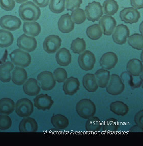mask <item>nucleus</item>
<instances>
[{
    "mask_svg": "<svg viewBox=\"0 0 143 146\" xmlns=\"http://www.w3.org/2000/svg\"><path fill=\"white\" fill-rule=\"evenodd\" d=\"M19 15L23 21H35L39 18L41 11L39 8L32 2L22 4L19 8Z\"/></svg>",
    "mask_w": 143,
    "mask_h": 146,
    "instance_id": "1",
    "label": "nucleus"
},
{
    "mask_svg": "<svg viewBox=\"0 0 143 146\" xmlns=\"http://www.w3.org/2000/svg\"><path fill=\"white\" fill-rule=\"evenodd\" d=\"M76 113L82 118L88 119L94 116L96 112V107L92 100L84 98L79 101L76 107Z\"/></svg>",
    "mask_w": 143,
    "mask_h": 146,
    "instance_id": "2",
    "label": "nucleus"
},
{
    "mask_svg": "<svg viewBox=\"0 0 143 146\" xmlns=\"http://www.w3.org/2000/svg\"><path fill=\"white\" fill-rule=\"evenodd\" d=\"M12 62L16 66L26 68L31 63V56L29 53L21 49H15L9 54Z\"/></svg>",
    "mask_w": 143,
    "mask_h": 146,
    "instance_id": "3",
    "label": "nucleus"
},
{
    "mask_svg": "<svg viewBox=\"0 0 143 146\" xmlns=\"http://www.w3.org/2000/svg\"><path fill=\"white\" fill-rule=\"evenodd\" d=\"M125 89L124 83L119 76L112 74L110 76L109 83L106 87V92L112 96H117L122 94Z\"/></svg>",
    "mask_w": 143,
    "mask_h": 146,
    "instance_id": "4",
    "label": "nucleus"
},
{
    "mask_svg": "<svg viewBox=\"0 0 143 146\" xmlns=\"http://www.w3.org/2000/svg\"><path fill=\"white\" fill-rule=\"evenodd\" d=\"M15 111L19 116L25 118L29 117L34 112V105L28 98H21L15 105Z\"/></svg>",
    "mask_w": 143,
    "mask_h": 146,
    "instance_id": "5",
    "label": "nucleus"
},
{
    "mask_svg": "<svg viewBox=\"0 0 143 146\" xmlns=\"http://www.w3.org/2000/svg\"><path fill=\"white\" fill-rule=\"evenodd\" d=\"M37 81L40 88L44 91L53 89L56 84L53 74L49 71H44L37 76Z\"/></svg>",
    "mask_w": 143,
    "mask_h": 146,
    "instance_id": "6",
    "label": "nucleus"
},
{
    "mask_svg": "<svg viewBox=\"0 0 143 146\" xmlns=\"http://www.w3.org/2000/svg\"><path fill=\"white\" fill-rule=\"evenodd\" d=\"M79 66L84 71L92 70L96 62V58L93 53L89 50L84 51L78 57Z\"/></svg>",
    "mask_w": 143,
    "mask_h": 146,
    "instance_id": "7",
    "label": "nucleus"
},
{
    "mask_svg": "<svg viewBox=\"0 0 143 146\" xmlns=\"http://www.w3.org/2000/svg\"><path fill=\"white\" fill-rule=\"evenodd\" d=\"M85 12L88 21L92 22L99 21L103 15L102 7L100 3L95 1L88 4L86 7Z\"/></svg>",
    "mask_w": 143,
    "mask_h": 146,
    "instance_id": "8",
    "label": "nucleus"
},
{
    "mask_svg": "<svg viewBox=\"0 0 143 146\" xmlns=\"http://www.w3.org/2000/svg\"><path fill=\"white\" fill-rule=\"evenodd\" d=\"M17 45L21 50L31 52L37 48V42L34 37L23 34L17 39Z\"/></svg>",
    "mask_w": 143,
    "mask_h": 146,
    "instance_id": "9",
    "label": "nucleus"
},
{
    "mask_svg": "<svg viewBox=\"0 0 143 146\" xmlns=\"http://www.w3.org/2000/svg\"><path fill=\"white\" fill-rule=\"evenodd\" d=\"M21 22L17 17L6 15L0 18V26L2 29L10 31H14L21 27Z\"/></svg>",
    "mask_w": 143,
    "mask_h": 146,
    "instance_id": "10",
    "label": "nucleus"
},
{
    "mask_svg": "<svg viewBox=\"0 0 143 146\" xmlns=\"http://www.w3.org/2000/svg\"><path fill=\"white\" fill-rule=\"evenodd\" d=\"M62 40L57 35H51L47 36L44 40L43 47L44 51L49 54L56 52L61 46Z\"/></svg>",
    "mask_w": 143,
    "mask_h": 146,
    "instance_id": "11",
    "label": "nucleus"
},
{
    "mask_svg": "<svg viewBox=\"0 0 143 146\" xmlns=\"http://www.w3.org/2000/svg\"><path fill=\"white\" fill-rule=\"evenodd\" d=\"M129 34L130 32L128 27L123 24H121L115 29L112 38L116 44L122 45L126 43L127 38L129 36Z\"/></svg>",
    "mask_w": 143,
    "mask_h": 146,
    "instance_id": "12",
    "label": "nucleus"
},
{
    "mask_svg": "<svg viewBox=\"0 0 143 146\" xmlns=\"http://www.w3.org/2000/svg\"><path fill=\"white\" fill-rule=\"evenodd\" d=\"M119 16L121 21L129 24L137 23L141 17L140 12L133 7L125 8L120 12Z\"/></svg>",
    "mask_w": 143,
    "mask_h": 146,
    "instance_id": "13",
    "label": "nucleus"
},
{
    "mask_svg": "<svg viewBox=\"0 0 143 146\" xmlns=\"http://www.w3.org/2000/svg\"><path fill=\"white\" fill-rule=\"evenodd\" d=\"M99 25L102 29V34L106 36H111L116 28L117 22L113 17L104 15L100 18Z\"/></svg>",
    "mask_w": 143,
    "mask_h": 146,
    "instance_id": "14",
    "label": "nucleus"
},
{
    "mask_svg": "<svg viewBox=\"0 0 143 146\" xmlns=\"http://www.w3.org/2000/svg\"><path fill=\"white\" fill-rule=\"evenodd\" d=\"M34 102L35 107L42 111L49 110L54 103L51 96L44 94L37 95L34 99Z\"/></svg>",
    "mask_w": 143,
    "mask_h": 146,
    "instance_id": "15",
    "label": "nucleus"
},
{
    "mask_svg": "<svg viewBox=\"0 0 143 146\" xmlns=\"http://www.w3.org/2000/svg\"><path fill=\"white\" fill-rule=\"evenodd\" d=\"M118 62L117 55L115 53L108 52L102 55L100 59L99 63L102 68L109 70L114 68Z\"/></svg>",
    "mask_w": 143,
    "mask_h": 146,
    "instance_id": "16",
    "label": "nucleus"
},
{
    "mask_svg": "<svg viewBox=\"0 0 143 146\" xmlns=\"http://www.w3.org/2000/svg\"><path fill=\"white\" fill-rule=\"evenodd\" d=\"M80 82L76 78L71 77L65 81L63 89L66 95L73 96L80 89Z\"/></svg>",
    "mask_w": 143,
    "mask_h": 146,
    "instance_id": "17",
    "label": "nucleus"
},
{
    "mask_svg": "<svg viewBox=\"0 0 143 146\" xmlns=\"http://www.w3.org/2000/svg\"><path fill=\"white\" fill-rule=\"evenodd\" d=\"M38 129L37 122L30 117L23 118L19 125V131L21 132H35L37 131Z\"/></svg>",
    "mask_w": 143,
    "mask_h": 146,
    "instance_id": "18",
    "label": "nucleus"
},
{
    "mask_svg": "<svg viewBox=\"0 0 143 146\" xmlns=\"http://www.w3.org/2000/svg\"><path fill=\"white\" fill-rule=\"evenodd\" d=\"M58 24L59 30L64 34L70 33L74 27V23L69 14H65L61 16Z\"/></svg>",
    "mask_w": 143,
    "mask_h": 146,
    "instance_id": "19",
    "label": "nucleus"
},
{
    "mask_svg": "<svg viewBox=\"0 0 143 146\" xmlns=\"http://www.w3.org/2000/svg\"><path fill=\"white\" fill-rule=\"evenodd\" d=\"M12 81L14 84L21 86L23 85L28 79L27 71L23 68L17 66L12 73Z\"/></svg>",
    "mask_w": 143,
    "mask_h": 146,
    "instance_id": "20",
    "label": "nucleus"
},
{
    "mask_svg": "<svg viewBox=\"0 0 143 146\" xmlns=\"http://www.w3.org/2000/svg\"><path fill=\"white\" fill-rule=\"evenodd\" d=\"M120 78L123 83L126 82L133 89L140 87L143 83L142 76H134L127 72L122 73Z\"/></svg>",
    "mask_w": 143,
    "mask_h": 146,
    "instance_id": "21",
    "label": "nucleus"
},
{
    "mask_svg": "<svg viewBox=\"0 0 143 146\" xmlns=\"http://www.w3.org/2000/svg\"><path fill=\"white\" fill-rule=\"evenodd\" d=\"M41 88L36 79L30 78L25 82L23 86L24 92L29 96H37L39 94Z\"/></svg>",
    "mask_w": 143,
    "mask_h": 146,
    "instance_id": "22",
    "label": "nucleus"
},
{
    "mask_svg": "<svg viewBox=\"0 0 143 146\" xmlns=\"http://www.w3.org/2000/svg\"><path fill=\"white\" fill-rule=\"evenodd\" d=\"M55 59L59 65L63 66H68L72 62L71 53L66 48H61L56 53Z\"/></svg>",
    "mask_w": 143,
    "mask_h": 146,
    "instance_id": "23",
    "label": "nucleus"
},
{
    "mask_svg": "<svg viewBox=\"0 0 143 146\" xmlns=\"http://www.w3.org/2000/svg\"><path fill=\"white\" fill-rule=\"evenodd\" d=\"M127 72L131 75L138 76L143 73V63L138 59L133 58L129 60L126 66Z\"/></svg>",
    "mask_w": 143,
    "mask_h": 146,
    "instance_id": "24",
    "label": "nucleus"
},
{
    "mask_svg": "<svg viewBox=\"0 0 143 146\" xmlns=\"http://www.w3.org/2000/svg\"><path fill=\"white\" fill-rule=\"evenodd\" d=\"M14 68L11 62H7L0 65V81L3 83L9 82L11 79V72Z\"/></svg>",
    "mask_w": 143,
    "mask_h": 146,
    "instance_id": "25",
    "label": "nucleus"
},
{
    "mask_svg": "<svg viewBox=\"0 0 143 146\" xmlns=\"http://www.w3.org/2000/svg\"><path fill=\"white\" fill-rule=\"evenodd\" d=\"M98 86L100 88H106L110 79V72L104 68L98 70L94 74Z\"/></svg>",
    "mask_w": 143,
    "mask_h": 146,
    "instance_id": "26",
    "label": "nucleus"
},
{
    "mask_svg": "<svg viewBox=\"0 0 143 146\" xmlns=\"http://www.w3.org/2000/svg\"><path fill=\"white\" fill-rule=\"evenodd\" d=\"M83 84L88 92H94L98 88L94 74L88 73L83 78Z\"/></svg>",
    "mask_w": 143,
    "mask_h": 146,
    "instance_id": "27",
    "label": "nucleus"
},
{
    "mask_svg": "<svg viewBox=\"0 0 143 146\" xmlns=\"http://www.w3.org/2000/svg\"><path fill=\"white\" fill-rule=\"evenodd\" d=\"M23 31L25 34L35 37L39 35L41 28L39 23L36 21L25 22L23 23Z\"/></svg>",
    "mask_w": 143,
    "mask_h": 146,
    "instance_id": "28",
    "label": "nucleus"
},
{
    "mask_svg": "<svg viewBox=\"0 0 143 146\" xmlns=\"http://www.w3.org/2000/svg\"><path fill=\"white\" fill-rule=\"evenodd\" d=\"M110 110L113 113L121 116H124L128 114L129 108L126 104L121 101H115L110 105Z\"/></svg>",
    "mask_w": 143,
    "mask_h": 146,
    "instance_id": "29",
    "label": "nucleus"
},
{
    "mask_svg": "<svg viewBox=\"0 0 143 146\" xmlns=\"http://www.w3.org/2000/svg\"><path fill=\"white\" fill-rule=\"evenodd\" d=\"M15 103L9 98H3L0 100V114L9 115L14 112Z\"/></svg>",
    "mask_w": 143,
    "mask_h": 146,
    "instance_id": "30",
    "label": "nucleus"
},
{
    "mask_svg": "<svg viewBox=\"0 0 143 146\" xmlns=\"http://www.w3.org/2000/svg\"><path fill=\"white\" fill-rule=\"evenodd\" d=\"M51 122L53 125L57 129L63 130L69 125V120L66 117L61 114L53 115L51 118Z\"/></svg>",
    "mask_w": 143,
    "mask_h": 146,
    "instance_id": "31",
    "label": "nucleus"
},
{
    "mask_svg": "<svg viewBox=\"0 0 143 146\" xmlns=\"http://www.w3.org/2000/svg\"><path fill=\"white\" fill-rule=\"evenodd\" d=\"M86 130L89 132H98L101 130L102 123L97 117H92L88 119L85 125Z\"/></svg>",
    "mask_w": 143,
    "mask_h": 146,
    "instance_id": "32",
    "label": "nucleus"
},
{
    "mask_svg": "<svg viewBox=\"0 0 143 146\" xmlns=\"http://www.w3.org/2000/svg\"><path fill=\"white\" fill-rule=\"evenodd\" d=\"M14 36L11 33L5 30H0V48H7L11 45Z\"/></svg>",
    "mask_w": 143,
    "mask_h": 146,
    "instance_id": "33",
    "label": "nucleus"
},
{
    "mask_svg": "<svg viewBox=\"0 0 143 146\" xmlns=\"http://www.w3.org/2000/svg\"><path fill=\"white\" fill-rule=\"evenodd\" d=\"M119 5L115 0H106L103 4L102 11L106 15H114L118 11Z\"/></svg>",
    "mask_w": 143,
    "mask_h": 146,
    "instance_id": "34",
    "label": "nucleus"
},
{
    "mask_svg": "<svg viewBox=\"0 0 143 146\" xmlns=\"http://www.w3.org/2000/svg\"><path fill=\"white\" fill-rule=\"evenodd\" d=\"M128 44L134 49L142 50L143 48V35L134 34L128 36Z\"/></svg>",
    "mask_w": 143,
    "mask_h": 146,
    "instance_id": "35",
    "label": "nucleus"
},
{
    "mask_svg": "<svg viewBox=\"0 0 143 146\" xmlns=\"http://www.w3.org/2000/svg\"><path fill=\"white\" fill-rule=\"evenodd\" d=\"M86 34L88 38L91 40H97L102 37V32L99 25L94 24L87 29Z\"/></svg>",
    "mask_w": 143,
    "mask_h": 146,
    "instance_id": "36",
    "label": "nucleus"
},
{
    "mask_svg": "<svg viewBox=\"0 0 143 146\" xmlns=\"http://www.w3.org/2000/svg\"><path fill=\"white\" fill-rule=\"evenodd\" d=\"M119 126L118 120L115 118L108 119L102 124L103 131L106 132H116L118 131Z\"/></svg>",
    "mask_w": 143,
    "mask_h": 146,
    "instance_id": "37",
    "label": "nucleus"
},
{
    "mask_svg": "<svg viewBox=\"0 0 143 146\" xmlns=\"http://www.w3.org/2000/svg\"><path fill=\"white\" fill-rule=\"evenodd\" d=\"M86 44L84 39L77 38L74 40L71 44V49L76 54H81L85 50Z\"/></svg>",
    "mask_w": 143,
    "mask_h": 146,
    "instance_id": "38",
    "label": "nucleus"
},
{
    "mask_svg": "<svg viewBox=\"0 0 143 146\" xmlns=\"http://www.w3.org/2000/svg\"><path fill=\"white\" fill-rule=\"evenodd\" d=\"M65 0H50L49 8L54 13L59 14L64 11Z\"/></svg>",
    "mask_w": 143,
    "mask_h": 146,
    "instance_id": "39",
    "label": "nucleus"
},
{
    "mask_svg": "<svg viewBox=\"0 0 143 146\" xmlns=\"http://www.w3.org/2000/svg\"><path fill=\"white\" fill-rule=\"evenodd\" d=\"M71 18L74 23L80 25L85 21L86 18L85 12L82 9H75L72 12Z\"/></svg>",
    "mask_w": 143,
    "mask_h": 146,
    "instance_id": "40",
    "label": "nucleus"
},
{
    "mask_svg": "<svg viewBox=\"0 0 143 146\" xmlns=\"http://www.w3.org/2000/svg\"><path fill=\"white\" fill-rule=\"evenodd\" d=\"M53 76L55 81L58 83H63L68 78L67 71L64 68H59L53 72Z\"/></svg>",
    "mask_w": 143,
    "mask_h": 146,
    "instance_id": "41",
    "label": "nucleus"
},
{
    "mask_svg": "<svg viewBox=\"0 0 143 146\" xmlns=\"http://www.w3.org/2000/svg\"><path fill=\"white\" fill-rule=\"evenodd\" d=\"M12 120L7 115H0V130H8L11 127Z\"/></svg>",
    "mask_w": 143,
    "mask_h": 146,
    "instance_id": "42",
    "label": "nucleus"
},
{
    "mask_svg": "<svg viewBox=\"0 0 143 146\" xmlns=\"http://www.w3.org/2000/svg\"><path fill=\"white\" fill-rule=\"evenodd\" d=\"M82 3V0H66V8L68 11H73L79 8Z\"/></svg>",
    "mask_w": 143,
    "mask_h": 146,
    "instance_id": "43",
    "label": "nucleus"
},
{
    "mask_svg": "<svg viewBox=\"0 0 143 146\" xmlns=\"http://www.w3.org/2000/svg\"><path fill=\"white\" fill-rule=\"evenodd\" d=\"M15 6L14 0H0V6L5 11H11L14 9Z\"/></svg>",
    "mask_w": 143,
    "mask_h": 146,
    "instance_id": "44",
    "label": "nucleus"
},
{
    "mask_svg": "<svg viewBox=\"0 0 143 146\" xmlns=\"http://www.w3.org/2000/svg\"><path fill=\"white\" fill-rule=\"evenodd\" d=\"M134 122L136 125L143 129V110H142L138 112L134 116Z\"/></svg>",
    "mask_w": 143,
    "mask_h": 146,
    "instance_id": "45",
    "label": "nucleus"
},
{
    "mask_svg": "<svg viewBox=\"0 0 143 146\" xmlns=\"http://www.w3.org/2000/svg\"><path fill=\"white\" fill-rule=\"evenodd\" d=\"M130 4L136 9H142L143 7V0H130Z\"/></svg>",
    "mask_w": 143,
    "mask_h": 146,
    "instance_id": "46",
    "label": "nucleus"
},
{
    "mask_svg": "<svg viewBox=\"0 0 143 146\" xmlns=\"http://www.w3.org/2000/svg\"><path fill=\"white\" fill-rule=\"evenodd\" d=\"M33 2L37 5V6L44 8L49 5V0H33Z\"/></svg>",
    "mask_w": 143,
    "mask_h": 146,
    "instance_id": "47",
    "label": "nucleus"
},
{
    "mask_svg": "<svg viewBox=\"0 0 143 146\" xmlns=\"http://www.w3.org/2000/svg\"><path fill=\"white\" fill-rule=\"evenodd\" d=\"M143 129L140 127L138 125H134L130 128L129 132H143Z\"/></svg>",
    "mask_w": 143,
    "mask_h": 146,
    "instance_id": "48",
    "label": "nucleus"
},
{
    "mask_svg": "<svg viewBox=\"0 0 143 146\" xmlns=\"http://www.w3.org/2000/svg\"><path fill=\"white\" fill-rule=\"evenodd\" d=\"M15 1L19 4H23V3L26 2L28 0H15Z\"/></svg>",
    "mask_w": 143,
    "mask_h": 146,
    "instance_id": "49",
    "label": "nucleus"
},
{
    "mask_svg": "<svg viewBox=\"0 0 143 146\" xmlns=\"http://www.w3.org/2000/svg\"><path fill=\"white\" fill-rule=\"evenodd\" d=\"M140 31L141 33V34H143V23H142L141 25L140 26Z\"/></svg>",
    "mask_w": 143,
    "mask_h": 146,
    "instance_id": "50",
    "label": "nucleus"
}]
</instances>
